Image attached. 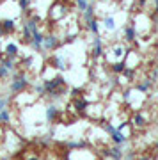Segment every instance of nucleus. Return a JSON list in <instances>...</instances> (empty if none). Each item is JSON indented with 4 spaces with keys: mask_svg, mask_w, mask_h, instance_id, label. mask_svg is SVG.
<instances>
[{
    "mask_svg": "<svg viewBox=\"0 0 158 160\" xmlns=\"http://www.w3.org/2000/svg\"><path fill=\"white\" fill-rule=\"evenodd\" d=\"M30 86V78L25 71H14L12 73V78H11V84H9V92L11 94H22L25 92Z\"/></svg>",
    "mask_w": 158,
    "mask_h": 160,
    "instance_id": "f03ea898",
    "label": "nucleus"
},
{
    "mask_svg": "<svg viewBox=\"0 0 158 160\" xmlns=\"http://www.w3.org/2000/svg\"><path fill=\"white\" fill-rule=\"evenodd\" d=\"M96 18V9H94V4H91L89 2V6H87V9H85L84 12H82V23H87L91 22V20H94Z\"/></svg>",
    "mask_w": 158,
    "mask_h": 160,
    "instance_id": "2eb2a0df",
    "label": "nucleus"
},
{
    "mask_svg": "<svg viewBox=\"0 0 158 160\" xmlns=\"http://www.w3.org/2000/svg\"><path fill=\"white\" fill-rule=\"evenodd\" d=\"M9 75H11V71H7L4 66H0V80H6Z\"/></svg>",
    "mask_w": 158,
    "mask_h": 160,
    "instance_id": "7c9ffc66",
    "label": "nucleus"
},
{
    "mask_svg": "<svg viewBox=\"0 0 158 160\" xmlns=\"http://www.w3.org/2000/svg\"><path fill=\"white\" fill-rule=\"evenodd\" d=\"M101 27L107 30V32H116V30H117V20H116V16L107 14V16L101 20Z\"/></svg>",
    "mask_w": 158,
    "mask_h": 160,
    "instance_id": "0eeeda50",
    "label": "nucleus"
},
{
    "mask_svg": "<svg viewBox=\"0 0 158 160\" xmlns=\"http://www.w3.org/2000/svg\"><path fill=\"white\" fill-rule=\"evenodd\" d=\"M43 89H45V96L52 102H57L64 96L66 92V78L62 75H55L52 78H43Z\"/></svg>",
    "mask_w": 158,
    "mask_h": 160,
    "instance_id": "f257e3e1",
    "label": "nucleus"
},
{
    "mask_svg": "<svg viewBox=\"0 0 158 160\" xmlns=\"http://www.w3.org/2000/svg\"><path fill=\"white\" fill-rule=\"evenodd\" d=\"M80 94H82V89H80V87H73V89H71V91H69V96L73 98H80Z\"/></svg>",
    "mask_w": 158,
    "mask_h": 160,
    "instance_id": "c756f323",
    "label": "nucleus"
},
{
    "mask_svg": "<svg viewBox=\"0 0 158 160\" xmlns=\"http://www.w3.org/2000/svg\"><path fill=\"white\" fill-rule=\"evenodd\" d=\"M11 121V110H9V107L4 110H0V125H7Z\"/></svg>",
    "mask_w": 158,
    "mask_h": 160,
    "instance_id": "b1692460",
    "label": "nucleus"
},
{
    "mask_svg": "<svg viewBox=\"0 0 158 160\" xmlns=\"http://www.w3.org/2000/svg\"><path fill=\"white\" fill-rule=\"evenodd\" d=\"M124 68H126V62H124V61H114V62L110 64V71H112V73H116V75L123 73Z\"/></svg>",
    "mask_w": 158,
    "mask_h": 160,
    "instance_id": "aec40b11",
    "label": "nucleus"
},
{
    "mask_svg": "<svg viewBox=\"0 0 158 160\" xmlns=\"http://www.w3.org/2000/svg\"><path fill=\"white\" fill-rule=\"evenodd\" d=\"M124 157V151L121 146H114V148H110V158L112 160H123Z\"/></svg>",
    "mask_w": 158,
    "mask_h": 160,
    "instance_id": "5701e85b",
    "label": "nucleus"
},
{
    "mask_svg": "<svg viewBox=\"0 0 158 160\" xmlns=\"http://www.w3.org/2000/svg\"><path fill=\"white\" fill-rule=\"evenodd\" d=\"M103 39L100 36H94L92 38V59H100L103 57Z\"/></svg>",
    "mask_w": 158,
    "mask_h": 160,
    "instance_id": "423d86ee",
    "label": "nucleus"
},
{
    "mask_svg": "<svg viewBox=\"0 0 158 160\" xmlns=\"http://www.w3.org/2000/svg\"><path fill=\"white\" fill-rule=\"evenodd\" d=\"M34 91H36V94H39V96H45V89H43V84H36V86H34Z\"/></svg>",
    "mask_w": 158,
    "mask_h": 160,
    "instance_id": "2f4dec72",
    "label": "nucleus"
},
{
    "mask_svg": "<svg viewBox=\"0 0 158 160\" xmlns=\"http://www.w3.org/2000/svg\"><path fill=\"white\" fill-rule=\"evenodd\" d=\"M22 64H23V68H25V69H30V68H32V64H34V57H32V55L25 57Z\"/></svg>",
    "mask_w": 158,
    "mask_h": 160,
    "instance_id": "cd10ccee",
    "label": "nucleus"
},
{
    "mask_svg": "<svg viewBox=\"0 0 158 160\" xmlns=\"http://www.w3.org/2000/svg\"><path fill=\"white\" fill-rule=\"evenodd\" d=\"M0 66H4L7 71L14 73V71H16V59H11V57L2 55V57H0Z\"/></svg>",
    "mask_w": 158,
    "mask_h": 160,
    "instance_id": "f3484780",
    "label": "nucleus"
},
{
    "mask_svg": "<svg viewBox=\"0 0 158 160\" xmlns=\"http://www.w3.org/2000/svg\"><path fill=\"white\" fill-rule=\"evenodd\" d=\"M61 45H62V41L59 39V36L57 34H46L45 39H43V48H41V50L53 52V50H57Z\"/></svg>",
    "mask_w": 158,
    "mask_h": 160,
    "instance_id": "20e7f679",
    "label": "nucleus"
},
{
    "mask_svg": "<svg viewBox=\"0 0 158 160\" xmlns=\"http://www.w3.org/2000/svg\"><path fill=\"white\" fill-rule=\"evenodd\" d=\"M16 2H18V7H20L23 12L28 11V7H30V0H16Z\"/></svg>",
    "mask_w": 158,
    "mask_h": 160,
    "instance_id": "bb28decb",
    "label": "nucleus"
},
{
    "mask_svg": "<svg viewBox=\"0 0 158 160\" xmlns=\"http://www.w3.org/2000/svg\"><path fill=\"white\" fill-rule=\"evenodd\" d=\"M39 32V25H37V18L32 16V18H25V22L22 25V39L23 43H30L32 36Z\"/></svg>",
    "mask_w": 158,
    "mask_h": 160,
    "instance_id": "7ed1b4c3",
    "label": "nucleus"
},
{
    "mask_svg": "<svg viewBox=\"0 0 158 160\" xmlns=\"http://www.w3.org/2000/svg\"><path fill=\"white\" fill-rule=\"evenodd\" d=\"M16 30V20L14 18H2L0 20V36L12 34Z\"/></svg>",
    "mask_w": 158,
    "mask_h": 160,
    "instance_id": "39448f33",
    "label": "nucleus"
},
{
    "mask_svg": "<svg viewBox=\"0 0 158 160\" xmlns=\"http://www.w3.org/2000/svg\"><path fill=\"white\" fill-rule=\"evenodd\" d=\"M123 78L124 80H128V82H133V80H135V77H137V71H135V68H130V66H126V68H124V71L123 73Z\"/></svg>",
    "mask_w": 158,
    "mask_h": 160,
    "instance_id": "4be33fe9",
    "label": "nucleus"
},
{
    "mask_svg": "<svg viewBox=\"0 0 158 160\" xmlns=\"http://www.w3.org/2000/svg\"><path fill=\"white\" fill-rule=\"evenodd\" d=\"M73 109L77 110L78 114L87 112V109H89V100H87V98H75L73 100Z\"/></svg>",
    "mask_w": 158,
    "mask_h": 160,
    "instance_id": "9b49d317",
    "label": "nucleus"
},
{
    "mask_svg": "<svg viewBox=\"0 0 158 160\" xmlns=\"http://www.w3.org/2000/svg\"><path fill=\"white\" fill-rule=\"evenodd\" d=\"M18 53H20V46H18L16 43L9 41L6 45V48H4V55H6V57H11V59H16Z\"/></svg>",
    "mask_w": 158,
    "mask_h": 160,
    "instance_id": "f8f14e48",
    "label": "nucleus"
},
{
    "mask_svg": "<svg viewBox=\"0 0 158 160\" xmlns=\"http://www.w3.org/2000/svg\"><path fill=\"white\" fill-rule=\"evenodd\" d=\"M0 160H7V158H0Z\"/></svg>",
    "mask_w": 158,
    "mask_h": 160,
    "instance_id": "ea45409f",
    "label": "nucleus"
},
{
    "mask_svg": "<svg viewBox=\"0 0 158 160\" xmlns=\"http://www.w3.org/2000/svg\"><path fill=\"white\" fill-rule=\"evenodd\" d=\"M155 148H156V151H158V141H156V144H155Z\"/></svg>",
    "mask_w": 158,
    "mask_h": 160,
    "instance_id": "e433bc0d",
    "label": "nucleus"
},
{
    "mask_svg": "<svg viewBox=\"0 0 158 160\" xmlns=\"http://www.w3.org/2000/svg\"><path fill=\"white\" fill-rule=\"evenodd\" d=\"M66 146H68L69 149L84 148V146H85V141H69V142H66Z\"/></svg>",
    "mask_w": 158,
    "mask_h": 160,
    "instance_id": "393cba45",
    "label": "nucleus"
},
{
    "mask_svg": "<svg viewBox=\"0 0 158 160\" xmlns=\"http://www.w3.org/2000/svg\"><path fill=\"white\" fill-rule=\"evenodd\" d=\"M128 50H130V48H126L124 45H114L112 48H110V53H112L117 61H123L124 53H128Z\"/></svg>",
    "mask_w": 158,
    "mask_h": 160,
    "instance_id": "dca6fc26",
    "label": "nucleus"
},
{
    "mask_svg": "<svg viewBox=\"0 0 158 160\" xmlns=\"http://www.w3.org/2000/svg\"><path fill=\"white\" fill-rule=\"evenodd\" d=\"M135 160H149V157H146V155H142V157H139V158H135Z\"/></svg>",
    "mask_w": 158,
    "mask_h": 160,
    "instance_id": "c9c22d12",
    "label": "nucleus"
},
{
    "mask_svg": "<svg viewBox=\"0 0 158 160\" xmlns=\"http://www.w3.org/2000/svg\"><path fill=\"white\" fill-rule=\"evenodd\" d=\"M123 160H135V153H133V151H130V153H124Z\"/></svg>",
    "mask_w": 158,
    "mask_h": 160,
    "instance_id": "473e14b6",
    "label": "nucleus"
},
{
    "mask_svg": "<svg viewBox=\"0 0 158 160\" xmlns=\"http://www.w3.org/2000/svg\"><path fill=\"white\" fill-rule=\"evenodd\" d=\"M59 116H61V110H59L57 105H48V107H46L45 119L48 121V123H55V121L59 119Z\"/></svg>",
    "mask_w": 158,
    "mask_h": 160,
    "instance_id": "6e6552de",
    "label": "nucleus"
},
{
    "mask_svg": "<svg viewBox=\"0 0 158 160\" xmlns=\"http://www.w3.org/2000/svg\"><path fill=\"white\" fill-rule=\"evenodd\" d=\"M146 2H147V0H139V7H144V6H146Z\"/></svg>",
    "mask_w": 158,
    "mask_h": 160,
    "instance_id": "f704fd0d",
    "label": "nucleus"
},
{
    "mask_svg": "<svg viewBox=\"0 0 158 160\" xmlns=\"http://www.w3.org/2000/svg\"><path fill=\"white\" fill-rule=\"evenodd\" d=\"M151 87H153V80L147 78V80H144V82H141V84H137L135 89H137L139 92H142V94H146V92L151 91Z\"/></svg>",
    "mask_w": 158,
    "mask_h": 160,
    "instance_id": "6ab92c4d",
    "label": "nucleus"
},
{
    "mask_svg": "<svg viewBox=\"0 0 158 160\" xmlns=\"http://www.w3.org/2000/svg\"><path fill=\"white\" fill-rule=\"evenodd\" d=\"M110 139H112V142L116 144V146H123V144L128 142V137L124 135L123 132H119L117 128H116V130H114L112 133H110Z\"/></svg>",
    "mask_w": 158,
    "mask_h": 160,
    "instance_id": "4468645a",
    "label": "nucleus"
},
{
    "mask_svg": "<svg viewBox=\"0 0 158 160\" xmlns=\"http://www.w3.org/2000/svg\"><path fill=\"white\" fill-rule=\"evenodd\" d=\"M43 39H45V34L43 32H37V34L32 36V39H30V43H28V46L32 48L34 52H41V48H43Z\"/></svg>",
    "mask_w": 158,
    "mask_h": 160,
    "instance_id": "9d476101",
    "label": "nucleus"
},
{
    "mask_svg": "<svg viewBox=\"0 0 158 160\" xmlns=\"http://www.w3.org/2000/svg\"><path fill=\"white\" fill-rule=\"evenodd\" d=\"M133 125L137 126V128H144V126L147 125V118L142 112H137L135 118H133Z\"/></svg>",
    "mask_w": 158,
    "mask_h": 160,
    "instance_id": "412c9836",
    "label": "nucleus"
},
{
    "mask_svg": "<svg viewBox=\"0 0 158 160\" xmlns=\"http://www.w3.org/2000/svg\"><path fill=\"white\" fill-rule=\"evenodd\" d=\"M156 32H158V20H156Z\"/></svg>",
    "mask_w": 158,
    "mask_h": 160,
    "instance_id": "4c0bfd02",
    "label": "nucleus"
},
{
    "mask_svg": "<svg viewBox=\"0 0 158 160\" xmlns=\"http://www.w3.org/2000/svg\"><path fill=\"white\" fill-rule=\"evenodd\" d=\"M75 4H77V7H78L80 11L84 12L87 9V6H89V0H75Z\"/></svg>",
    "mask_w": 158,
    "mask_h": 160,
    "instance_id": "c85d7f7f",
    "label": "nucleus"
},
{
    "mask_svg": "<svg viewBox=\"0 0 158 160\" xmlns=\"http://www.w3.org/2000/svg\"><path fill=\"white\" fill-rule=\"evenodd\" d=\"M25 160H39V157H37V155H28Z\"/></svg>",
    "mask_w": 158,
    "mask_h": 160,
    "instance_id": "72a5a7b5",
    "label": "nucleus"
},
{
    "mask_svg": "<svg viewBox=\"0 0 158 160\" xmlns=\"http://www.w3.org/2000/svg\"><path fill=\"white\" fill-rule=\"evenodd\" d=\"M98 2H107V0H98Z\"/></svg>",
    "mask_w": 158,
    "mask_h": 160,
    "instance_id": "58836bf2",
    "label": "nucleus"
},
{
    "mask_svg": "<svg viewBox=\"0 0 158 160\" xmlns=\"http://www.w3.org/2000/svg\"><path fill=\"white\" fill-rule=\"evenodd\" d=\"M85 27V30L89 32V34H92V36H100V22H98L96 18L94 20H91V22H87L84 25Z\"/></svg>",
    "mask_w": 158,
    "mask_h": 160,
    "instance_id": "a211bd4d",
    "label": "nucleus"
},
{
    "mask_svg": "<svg viewBox=\"0 0 158 160\" xmlns=\"http://www.w3.org/2000/svg\"><path fill=\"white\" fill-rule=\"evenodd\" d=\"M52 66L57 69V71H66L68 69V61H66V57L64 55H53L52 57Z\"/></svg>",
    "mask_w": 158,
    "mask_h": 160,
    "instance_id": "1a4fd4ad",
    "label": "nucleus"
},
{
    "mask_svg": "<svg viewBox=\"0 0 158 160\" xmlns=\"http://www.w3.org/2000/svg\"><path fill=\"white\" fill-rule=\"evenodd\" d=\"M101 126H103V130L107 132L108 135H110V133H112V132H114V130H116V126H114V125H112V123H108V121H105V119H103V121H101Z\"/></svg>",
    "mask_w": 158,
    "mask_h": 160,
    "instance_id": "a878e982",
    "label": "nucleus"
},
{
    "mask_svg": "<svg viewBox=\"0 0 158 160\" xmlns=\"http://www.w3.org/2000/svg\"><path fill=\"white\" fill-rule=\"evenodd\" d=\"M123 38L128 43H133V41L137 39V29H135V25H124V29H123Z\"/></svg>",
    "mask_w": 158,
    "mask_h": 160,
    "instance_id": "ddd939ff",
    "label": "nucleus"
}]
</instances>
